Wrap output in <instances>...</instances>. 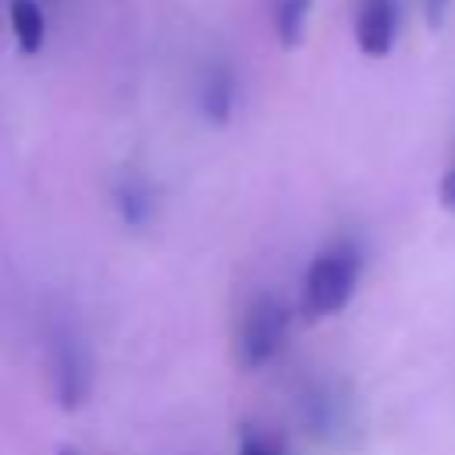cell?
Listing matches in <instances>:
<instances>
[{
    "label": "cell",
    "mask_w": 455,
    "mask_h": 455,
    "mask_svg": "<svg viewBox=\"0 0 455 455\" xmlns=\"http://www.w3.org/2000/svg\"><path fill=\"white\" fill-rule=\"evenodd\" d=\"M359 267H363V256H359V245H355L352 238L331 242V245L309 263L306 291H302L306 313H309V316H331V313L345 309V302H348L352 291H355Z\"/></svg>",
    "instance_id": "6da1fadb"
},
{
    "label": "cell",
    "mask_w": 455,
    "mask_h": 455,
    "mask_svg": "<svg viewBox=\"0 0 455 455\" xmlns=\"http://www.w3.org/2000/svg\"><path fill=\"white\" fill-rule=\"evenodd\" d=\"M284 334H288V313H284V306L274 295L252 299V306L245 309L242 327H238V363L245 370L267 366L281 352Z\"/></svg>",
    "instance_id": "7a4b0ae2"
},
{
    "label": "cell",
    "mask_w": 455,
    "mask_h": 455,
    "mask_svg": "<svg viewBox=\"0 0 455 455\" xmlns=\"http://www.w3.org/2000/svg\"><path fill=\"white\" fill-rule=\"evenodd\" d=\"M50 363H53V391L60 409H78L92 387V363L85 345L71 331H57L50 345Z\"/></svg>",
    "instance_id": "3957f363"
},
{
    "label": "cell",
    "mask_w": 455,
    "mask_h": 455,
    "mask_svg": "<svg viewBox=\"0 0 455 455\" xmlns=\"http://www.w3.org/2000/svg\"><path fill=\"white\" fill-rule=\"evenodd\" d=\"M352 32L363 57H387L398 36V0H355Z\"/></svg>",
    "instance_id": "277c9868"
},
{
    "label": "cell",
    "mask_w": 455,
    "mask_h": 455,
    "mask_svg": "<svg viewBox=\"0 0 455 455\" xmlns=\"http://www.w3.org/2000/svg\"><path fill=\"white\" fill-rule=\"evenodd\" d=\"M238 103V78L228 64L213 60L199 78V110L210 124H228Z\"/></svg>",
    "instance_id": "5b68a950"
},
{
    "label": "cell",
    "mask_w": 455,
    "mask_h": 455,
    "mask_svg": "<svg viewBox=\"0 0 455 455\" xmlns=\"http://www.w3.org/2000/svg\"><path fill=\"white\" fill-rule=\"evenodd\" d=\"M7 18H11V32H14L21 53H39L46 43V14H43L39 0H11Z\"/></svg>",
    "instance_id": "8992f818"
},
{
    "label": "cell",
    "mask_w": 455,
    "mask_h": 455,
    "mask_svg": "<svg viewBox=\"0 0 455 455\" xmlns=\"http://www.w3.org/2000/svg\"><path fill=\"white\" fill-rule=\"evenodd\" d=\"M114 203H117L124 224H132V228H139V224H146V220L153 217V188H149L146 178H139V174H132V171L117 178V185H114Z\"/></svg>",
    "instance_id": "52a82bcc"
},
{
    "label": "cell",
    "mask_w": 455,
    "mask_h": 455,
    "mask_svg": "<svg viewBox=\"0 0 455 455\" xmlns=\"http://www.w3.org/2000/svg\"><path fill=\"white\" fill-rule=\"evenodd\" d=\"M302 419L316 437H331L341 423V402L327 384H313L302 395Z\"/></svg>",
    "instance_id": "ba28073f"
},
{
    "label": "cell",
    "mask_w": 455,
    "mask_h": 455,
    "mask_svg": "<svg viewBox=\"0 0 455 455\" xmlns=\"http://www.w3.org/2000/svg\"><path fill=\"white\" fill-rule=\"evenodd\" d=\"M309 7L313 0H274L270 4V21H274V36L284 50H295L306 36V21H309Z\"/></svg>",
    "instance_id": "9c48e42d"
},
{
    "label": "cell",
    "mask_w": 455,
    "mask_h": 455,
    "mask_svg": "<svg viewBox=\"0 0 455 455\" xmlns=\"http://www.w3.org/2000/svg\"><path fill=\"white\" fill-rule=\"evenodd\" d=\"M451 0H423V14H427V25L430 28H441L444 25V14H448Z\"/></svg>",
    "instance_id": "30bf717a"
},
{
    "label": "cell",
    "mask_w": 455,
    "mask_h": 455,
    "mask_svg": "<svg viewBox=\"0 0 455 455\" xmlns=\"http://www.w3.org/2000/svg\"><path fill=\"white\" fill-rule=\"evenodd\" d=\"M437 196H441V203H444L448 210H455V160H451V167L444 171V178H441V185H437Z\"/></svg>",
    "instance_id": "8fae6325"
},
{
    "label": "cell",
    "mask_w": 455,
    "mask_h": 455,
    "mask_svg": "<svg viewBox=\"0 0 455 455\" xmlns=\"http://www.w3.org/2000/svg\"><path fill=\"white\" fill-rule=\"evenodd\" d=\"M238 455H281V451L277 448H267L259 437H245L242 448H238Z\"/></svg>",
    "instance_id": "7c38bea8"
},
{
    "label": "cell",
    "mask_w": 455,
    "mask_h": 455,
    "mask_svg": "<svg viewBox=\"0 0 455 455\" xmlns=\"http://www.w3.org/2000/svg\"><path fill=\"white\" fill-rule=\"evenodd\" d=\"M60 455H78V451H71V448H64V451H60Z\"/></svg>",
    "instance_id": "4fadbf2b"
}]
</instances>
